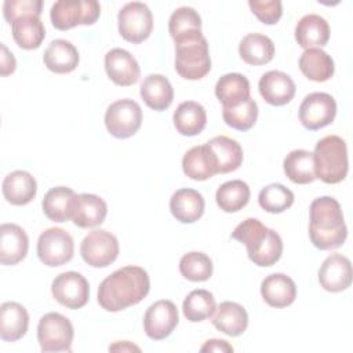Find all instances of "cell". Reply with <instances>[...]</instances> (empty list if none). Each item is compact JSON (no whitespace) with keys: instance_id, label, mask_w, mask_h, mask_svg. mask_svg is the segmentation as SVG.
<instances>
[{"instance_id":"1","label":"cell","mask_w":353,"mask_h":353,"mask_svg":"<svg viewBox=\"0 0 353 353\" xmlns=\"http://www.w3.org/2000/svg\"><path fill=\"white\" fill-rule=\"evenodd\" d=\"M150 290L148 272L141 266H124L102 280L98 303L108 312H120L139 303Z\"/></svg>"},{"instance_id":"2","label":"cell","mask_w":353,"mask_h":353,"mask_svg":"<svg viewBox=\"0 0 353 353\" xmlns=\"http://www.w3.org/2000/svg\"><path fill=\"white\" fill-rule=\"evenodd\" d=\"M309 210V237L313 245L323 251L341 247L347 237V229L338 200L330 196L317 197Z\"/></svg>"},{"instance_id":"3","label":"cell","mask_w":353,"mask_h":353,"mask_svg":"<svg viewBox=\"0 0 353 353\" xmlns=\"http://www.w3.org/2000/svg\"><path fill=\"white\" fill-rule=\"evenodd\" d=\"M314 175L324 183L342 182L349 170L346 142L338 135L321 138L313 152Z\"/></svg>"},{"instance_id":"4","label":"cell","mask_w":353,"mask_h":353,"mask_svg":"<svg viewBox=\"0 0 353 353\" xmlns=\"http://www.w3.org/2000/svg\"><path fill=\"white\" fill-rule=\"evenodd\" d=\"M175 70L186 80H200L211 70L208 43L203 33L175 43Z\"/></svg>"},{"instance_id":"5","label":"cell","mask_w":353,"mask_h":353,"mask_svg":"<svg viewBox=\"0 0 353 353\" xmlns=\"http://www.w3.org/2000/svg\"><path fill=\"white\" fill-rule=\"evenodd\" d=\"M101 15V6L95 0H59L50 11L52 26L58 30H68L77 25H92Z\"/></svg>"},{"instance_id":"6","label":"cell","mask_w":353,"mask_h":353,"mask_svg":"<svg viewBox=\"0 0 353 353\" xmlns=\"http://www.w3.org/2000/svg\"><path fill=\"white\" fill-rule=\"evenodd\" d=\"M74 331L70 320L59 313H46L37 325V341L41 352H69Z\"/></svg>"},{"instance_id":"7","label":"cell","mask_w":353,"mask_h":353,"mask_svg":"<svg viewBox=\"0 0 353 353\" xmlns=\"http://www.w3.org/2000/svg\"><path fill=\"white\" fill-rule=\"evenodd\" d=\"M119 33L125 41L139 44L146 40L153 29V15L141 1L127 3L117 15Z\"/></svg>"},{"instance_id":"8","label":"cell","mask_w":353,"mask_h":353,"mask_svg":"<svg viewBox=\"0 0 353 353\" xmlns=\"http://www.w3.org/2000/svg\"><path fill=\"white\" fill-rule=\"evenodd\" d=\"M142 124V109L138 102L124 98L109 105L105 113V125L110 135L119 139L132 137Z\"/></svg>"},{"instance_id":"9","label":"cell","mask_w":353,"mask_h":353,"mask_svg":"<svg viewBox=\"0 0 353 353\" xmlns=\"http://www.w3.org/2000/svg\"><path fill=\"white\" fill-rule=\"evenodd\" d=\"M73 239L61 228H48L39 236L37 256L50 268L65 265L73 258Z\"/></svg>"},{"instance_id":"10","label":"cell","mask_w":353,"mask_h":353,"mask_svg":"<svg viewBox=\"0 0 353 353\" xmlns=\"http://www.w3.org/2000/svg\"><path fill=\"white\" fill-rule=\"evenodd\" d=\"M80 254L87 265L92 268H106L117 259L119 241L110 232L97 229L83 239Z\"/></svg>"},{"instance_id":"11","label":"cell","mask_w":353,"mask_h":353,"mask_svg":"<svg viewBox=\"0 0 353 353\" xmlns=\"http://www.w3.org/2000/svg\"><path fill=\"white\" fill-rule=\"evenodd\" d=\"M51 292L57 302L68 309L83 307L90 298V285L85 277L77 272H63L51 284Z\"/></svg>"},{"instance_id":"12","label":"cell","mask_w":353,"mask_h":353,"mask_svg":"<svg viewBox=\"0 0 353 353\" xmlns=\"http://www.w3.org/2000/svg\"><path fill=\"white\" fill-rule=\"evenodd\" d=\"M335 116L336 102L327 92H312L305 97L299 106V121L310 131L331 124Z\"/></svg>"},{"instance_id":"13","label":"cell","mask_w":353,"mask_h":353,"mask_svg":"<svg viewBox=\"0 0 353 353\" xmlns=\"http://www.w3.org/2000/svg\"><path fill=\"white\" fill-rule=\"evenodd\" d=\"M178 321L179 316L175 303L168 299H160L146 309L143 330L150 339L161 341L174 331Z\"/></svg>"},{"instance_id":"14","label":"cell","mask_w":353,"mask_h":353,"mask_svg":"<svg viewBox=\"0 0 353 353\" xmlns=\"http://www.w3.org/2000/svg\"><path fill=\"white\" fill-rule=\"evenodd\" d=\"M352 263L342 254H331L324 259L319 269V283L330 292H341L352 284Z\"/></svg>"},{"instance_id":"15","label":"cell","mask_w":353,"mask_h":353,"mask_svg":"<svg viewBox=\"0 0 353 353\" xmlns=\"http://www.w3.org/2000/svg\"><path fill=\"white\" fill-rule=\"evenodd\" d=\"M108 77L117 85L128 87L139 80L141 69L137 59L123 48H112L105 55Z\"/></svg>"},{"instance_id":"16","label":"cell","mask_w":353,"mask_h":353,"mask_svg":"<svg viewBox=\"0 0 353 353\" xmlns=\"http://www.w3.org/2000/svg\"><path fill=\"white\" fill-rule=\"evenodd\" d=\"M108 214V205L97 194L80 193L76 194L72 203V221L76 226L88 229L99 226Z\"/></svg>"},{"instance_id":"17","label":"cell","mask_w":353,"mask_h":353,"mask_svg":"<svg viewBox=\"0 0 353 353\" xmlns=\"http://www.w3.org/2000/svg\"><path fill=\"white\" fill-rule=\"evenodd\" d=\"M258 88L262 98L273 106L287 105L296 91L294 80L280 70H269L262 74Z\"/></svg>"},{"instance_id":"18","label":"cell","mask_w":353,"mask_h":353,"mask_svg":"<svg viewBox=\"0 0 353 353\" xmlns=\"http://www.w3.org/2000/svg\"><path fill=\"white\" fill-rule=\"evenodd\" d=\"M29 250L26 232L15 223H3L0 226V262L1 265H17Z\"/></svg>"},{"instance_id":"19","label":"cell","mask_w":353,"mask_h":353,"mask_svg":"<svg viewBox=\"0 0 353 353\" xmlns=\"http://www.w3.org/2000/svg\"><path fill=\"white\" fill-rule=\"evenodd\" d=\"M261 295L272 307H287L296 298V285L290 276L273 273L262 280Z\"/></svg>"},{"instance_id":"20","label":"cell","mask_w":353,"mask_h":353,"mask_svg":"<svg viewBox=\"0 0 353 353\" xmlns=\"http://www.w3.org/2000/svg\"><path fill=\"white\" fill-rule=\"evenodd\" d=\"M182 170L194 181H205L218 174L216 159L211 148L205 143L189 149L182 159Z\"/></svg>"},{"instance_id":"21","label":"cell","mask_w":353,"mask_h":353,"mask_svg":"<svg viewBox=\"0 0 353 353\" xmlns=\"http://www.w3.org/2000/svg\"><path fill=\"white\" fill-rule=\"evenodd\" d=\"M204 199L194 189H178L170 199V211L172 216L182 223H193L204 214Z\"/></svg>"},{"instance_id":"22","label":"cell","mask_w":353,"mask_h":353,"mask_svg":"<svg viewBox=\"0 0 353 353\" xmlns=\"http://www.w3.org/2000/svg\"><path fill=\"white\" fill-rule=\"evenodd\" d=\"M3 196L12 205L29 204L36 193L37 183L36 179L28 171L17 170L10 172L3 181Z\"/></svg>"},{"instance_id":"23","label":"cell","mask_w":353,"mask_h":353,"mask_svg":"<svg viewBox=\"0 0 353 353\" xmlns=\"http://www.w3.org/2000/svg\"><path fill=\"white\" fill-rule=\"evenodd\" d=\"M295 40L305 50L324 47L330 40L328 22L317 14L302 17L295 28Z\"/></svg>"},{"instance_id":"24","label":"cell","mask_w":353,"mask_h":353,"mask_svg":"<svg viewBox=\"0 0 353 353\" xmlns=\"http://www.w3.org/2000/svg\"><path fill=\"white\" fill-rule=\"evenodd\" d=\"M79 59L80 57L77 48L70 41L63 39L52 40L43 55L47 69L58 74L73 72L79 65Z\"/></svg>"},{"instance_id":"25","label":"cell","mask_w":353,"mask_h":353,"mask_svg":"<svg viewBox=\"0 0 353 353\" xmlns=\"http://www.w3.org/2000/svg\"><path fill=\"white\" fill-rule=\"evenodd\" d=\"M211 321L218 331L229 336H239L247 330L248 314L240 303L226 301L215 309Z\"/></svg>"},{"instance_id":"26","label":"cell","mask_w":353,"mask_h":353,"mask_svg":"<svg viewBox=\"0 0 353 353\" xmlns=\"http://www.w3.org/2000/svg\"><path fill=\"white\" fill-rule=\"evenodd\" d=\"M29 325L28 310L18 302H4L0 307V338L7 342L21 339Z\"/></svg>"},{"instance_id":"27","label":"cell","mask_w":353,"mask_h":353,"mask_svg":"<svg viewBox=\"0 0 353 353\" xmlns=\"http://www.w3.org/2000/svg\"><path fill=\"white\" fill-rule=\"evenodd\" d=\"M141 97L150 109L161 112L172 103L174 88L165 76L152 73L141 84Z\"/></svg>"},{"instance_id":"28","label":"cell","mask_w":353,"mask_h":353,"mask_svg":"<svg viewBox=\"0 0 353 353\" xmlns=\"http://www.w3.org/2000/svg\"><path fill=\"white\" fill-rule=\"evenodd\" d=\"M250 91V81L241 73H226L215 85V95L222 108H233L243 103L251 97Z\"/></svg>"},{"instance_id":"29","label":"cell","mask_w":353,"mask_h":353,"mask_svg":"<svg viewBox=\"0 0 353 353\" xmlns=\"http://www.w3.org/2000/svg\"><path fill=\"white\" fill-rule=\"evenodd\" d=\"M172 119L174 125L181 135L194 137L205 128L207 112L201 103L185 101L178 105Z\"/></svg>"},{"instance_id":"30","label":"cell","mask_w":353,"mask_h":353,"mask_svg":"<svg viewBox=\"0 0 353 353\" xmlns=\"http://www.w3.org/2000/svg\"><path fill=\"white\" fill-rule=\"evenodd\" d=\"M299 69L312 81L323 83L332 77L335 65L332 58L320 48L305 50L299 58Z\"/></svg>"},{"instance_id":"31","label":"cell","mask_w":353,"mask_h":353,"mask_svg":"<svg viewBox=\"0 0 353 353\" xmlns=\"http://www.w3.org/2000/svg\"><path fill=\"white\" fill-rule=\"evenodd\" d=\"M211 148L216 164L218 174H228L236 171L243 163V148L236 139H232L225 135H219L207 142Z\"/></svg>"},{"instance_id":"32","label":"cell","mask_w":353,"mask_h":353,"mask_svg":"<svg viewBox=\"0 0 353 353\" xmlns=\"http://www.w3.org/2000/svg\"><path fill=\"white\" fill-rule=\"evenodd\" d=\"M239 54L248 65H265L269 63L274 57V44L265 34L250 33L240 41Z\"/></svg>"},{"instance_id":"33","label":"cell","mask_w":353,"mask_h":353,"mask_svg":"<svg viewBox=\"0 0 353 353\" xmlns=\"http://www.w3.org/2000/svg\"><path fill=\"white\" fill-rule=\"evenodd\" d=\"M76 193L66 186L50 189L43 199L41 207L44 215L54 222H66L72 218V203Z\"/></svg>"},{"instance_id":"34","label":"cell","mask_w":353,"mask_h":353,"mask_svg":"<svg viewBox=\"0 0 353 353\" xmlns=\"http://www.w3.org/2000/svg\"><path fill=\"white\" fill-rule=\"evenodd\" d=\"M283 168L287 178L298 185H306L316 179L313 153L303 149L290 152L284 161Z\"/></svg>"},{"instance_id":"35","label":"cell","mask_w":353,"mask_h":353,"mask_svg":"<svg viewBox=\"0 0 353 353\" xmlns=\"http://www.w3.org/2000/svg\"><path fill=\"white\" fill-rule=\"evenodd\" d=\"M250 194V186L244 181L233 179L222 183L218 188L215 200L222 211L237 212L248 204Z\"/></svg>"},{"instance_id":"36","label":"cell","mask_w":353,"mask_h":353,"mask_svg":"<svg viewBox=\"0 0 353 353\" xmlns=\"http://www.w3.org/2000/svg\"><path fill=\"white\" fill-rule=\"evenodd\" d=\"M15 43L22 50L39 48L46 37V29L39 17H25L11 25Z\"/></svg>"},{"instance_id":"37","label":"cell","mask_w":353,"mask_h":353,"mask_svg":"<svg viewBox=\"0 0 353 353\" xmlns=\"http://www.w3.org/2000/svg\"><path fill=\"white\" fill-rule=\"evenodd\" d=\"M168 32L174 41L196 36L201 33V18L192 7L176 8L168 21Z\"/></svg>"},{"instance_id":"38","label":"cell","mask_w":353,"mask_h":353,"mask_svg":"<svg viewBox=\"0 0 353 353\" xmlns=\"http://www.w3.org/2000/svg\"><path fill=\"white\" fill-rule=\"evenodd\" d=\"M215 309V298L207 290H193L188 294L182 305L183 316L192 323H199L212 317Z\"/></svg>"},{"instance_id":"39","label":"cell","mask_w":353,"mask_h":353,"mask_svg":"<svg viewBox=\"0 0 353 353\" xmlns=\"http://www.w3.org/2000/svg\"><path fill=\"white\" fill-rule=\"evenodd\" d=\"M222 117L229 127L237 131H248L254 127L258 119V105L250 97L237 106L222 108Z\"/></svg>"},{"instance_id":"40","label":"cell","mask_w":353,"mask_h":353,"mask_svg":"<svg viewBox=\"0 0 353 353\" xmlns=\"http://www.w3.org/2000/svg\"><path fill=\"white\" fill-rule=\"evenodd\" d=\"M179 272L186 280L207 281L212 276V261L204 252L192 251L181 258Z\"/></svg>"},{"instance_id":"41","label":"cell","mask_w":353,"mask_h":353,"mask_svg":"<svg viewBox=\"0 0 353 353\" xmlns=\"http://www.w3.org/2000/svg\"><path fill=\"white\" fill-rule=\"evenodd\" d=\"M258 203L265 211L280 214L294 204V193L281 183H270L259 192Z\"/></svg>"},{"instance_id":"42","label":"cell","mask_w":353,"mask_h":353,"mask_svg":"<svg viewBox=\"0 0 353 353\" xmlns=\"http://www.w3.org/2000/svg\"><path fill=\"white\" fill-rule=\"evenodd\" d=\"M283 254V241L280 234L269 229L266 237L263 241L251 252H248V258L258 266L266 268V266H273Z\"/></svg>"},{"instance_id":"43","label":"cell","mask_w":353,"mask_h":353,"mask_svg":"<svg viewBox=\"0 0 353 353\" xmlns=\"http://www.w3.org/2000/svg\"><path fill=\"white\" fill-rule=\"evenodd\" d=\"M268 228L255 218H247L239 223L232 232V239L243 243L247 248V254L254 251L266 237Z\"/></svg>"},{"instance_id":"44","label":"cell","mask_w":353,"mask_h":353,"mask_svg":"<svg viewBox=\"0 0 353 353\" xmlns=\"http://www.w3.org/2000/svg\"><path fill=\"white\" fill-rule=\"evenodd\" d=\"M41 0H7L3 6V14L8 23H14L17 19L25 17H39L41 14Z\"/></svg>"},{"instance_id":"45","label":"cell","mask_w":353,"mask_h":353,"mask_svg":"<svg viewBox=\"0 0 353 353\" xmlns=\"http://www.w3.org/2000/svg\"><path fill=\"white\" fill-rule=\"evenodd\" d=\"M248 6L252 14L265 25L277 23L283 15V6H281V1L279 0H265V1L250 0Z\"/></svg>"},{"instance_id":"46","label":"cell","mask_w":353,"mask_h":353,"mask_svg":"<svg viewBox=\"0 0 353 353\" xmlns=\"http://www.w3.org/2000/svg\"><path fill=\"white\" fill-rule=\"evenodd\" d=\"M1 61H0V73L1 76H8L14 73L17 68V61L14 55L7 50V47L1 43Z\"/></svg>"},{"instance_id":"47","label":"cell","mask_w":353,"mask_h":353,"mask_svg":"<svg viewBox=\"0 0 353 353\" xmlns=\"http://www.w3.org/2000/svg\"><path fill=\"white\" fill-rule=\"evenodd\" d=\"M200 350L201 352H233V346L223 339H210L201 346Z\"/></svg>"},{"instance_id":"48","label":"cell","mask_w":353,"mask_h":353,"mask_svg":"<svg viewBox=\"0 0 353 353\" xmlns=\"http://www.w3.org/2000/svg\"><path fill=\"white\" fill-rule=\"evenodd\" d=\"M109 350H113V352H123V350H128V352H131V350H137V352H139L141 349L138 347V346H135V345H131L130 342H127V341H123V342H116V343H113L112 346H109Z\"/></svg>"}]
</instances>
